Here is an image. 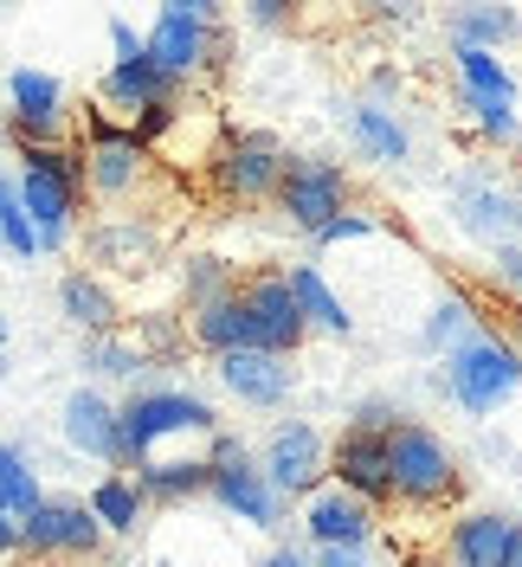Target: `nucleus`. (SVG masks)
Wrapping results in <instances>:
<instances>
[{
    "instance_id": "obj_14",
    "label": "nucleus",
    "mask_w": 522,
    "mask_h": 567,
    "mask_svg": "<svg viewBox=\"0 0 522 567\" xmlns=\"http://www.w3.org/2000/svg\"><path fill=\"white\" fill-rule=\"evenodd\" d=\"M174 91H181V78L162 71L149 52H142V59H116L110 78H104V97L116 110H130V130H136V116H149V110H168Z\"/></svg>"
},
{
    "instance_id": "obj_31",
    "label": "nucleus",
    "mask_w": 522,
    "mask_h": 567,
    "mask_svg": "<svg viewBox=\"0 0 522 567\" xmlns=\"http://www.w3.org/2000/svg\"><path fill=\"white\" fill-rule=\"evenodd\" d=\"M226 297H239L233 271L219 258H194L187 265V310H207V303H226Z\"/></svg>"
},
{
    "instance_id": "obj_8",
    "label": "nucleus",
    "mask_w": 522,
    "mask_h": 567,
    "mask_svg": "<svg viewBox=\"0 0 522 567\" xmlns=\"http://www.w3.org/2000/svg\"><path fill=\"white\" fill-rule=\"evenodd\" d=\"M284 213L304 226V233H329L336 219H342V168L336 162H310V155H290V168H284Z\"/></svg>"
},
{
    "instance_id": "obj_40",
    "label": "nucleus",
    "mask_w": 522,
    "mask_h": 567,
    "mask_svg": "<svg viewBox=\"0 0 522 567\" xmlns=\"http://www.w3.org/2000/svg\"><path fill=\"white\" fill-rule=\"evenodd\" d=\"M419 567H458V561H419Z\"/></svg>"
},
{
    "instance_id": "obj_33",
    "label": "nucleus",
    "mask_w": 522,
    "mask_h": 567,
    "mask_svg": "<svg viewBox=\"0 0 522 567\" xmlns=\"http://www.w3.org/2000/svg\"><path fill=\"white\" fill-rule=\"evenodd\" d=\"M464 104H471V116H478L497 142L516 136V110H510V104H490V97H471V91H464Z\"/></svg>"
},
{
    "instance_id": "obj_23",
    "label": "nucleus",
    "mask_w": 522,
    "mask_h": 567,
    "mask_svg": "<svg viewBox=\"0 0 522 567\" xmlns=\"http://www.w3.org/2000/svg\"><path fill=\"white\" fill-rule=\"evenodd\" d=\"M213 458H162V464H142L136 484L149 496H194V491H213Z\"/></svg>"
},
{
    "instance_id": "obj_34",
    "label": "nucleus",
    "mask_w": 522,
    "mask_h": 567,
    "mask_svg": "<svg viewBox=\"0 0 522 567\" xmlns=\"http://www.w3.org/2000/svg\"><path fill=\"white\" fill-rule=\"evenodd\" d=\"M361 233H375V219H361V213H342V219L323 233V246H336V239H361Z\"/></svg>"
},
{
    "instance_id": "obj_24",
    "label": "nucleus",
    "mask_w": 522,
    "mask_h": 567,
    "mask_svg": "<svg viewBox=\"0 0 522 567\" xmlns=\"http://www.w3.org/2000/svg\"><path fill=\"white\" fill-rule=\"evenodd\" d=\"M290 284H297V303H304L310 329L348 336V310H342V297H336V290L323 284V271H316V265H290Z\"/></svg>"
},
{
    "instance_id": "obj_10",
    "label": "nucleus",
    "mask_w": 522,
    "mask_h": 567,
    "mask_svg": "<svg viewBox=\"0 0 522 567\" xmlns=\"http://www.w3.org/2000/svg\"><path fill=\"white\" fill-rule=\"evenodd\" d=\"M336 484L342 491H355L361 503H387V496H400V484H393V445H387V432H342L336 439Z\"/></svg>"
},
{
    "instance_id": "obj_9",
    "label": "nucleus",
    "mask_w": 522,
    "mask_h": 567,
    "mask_svg": "<svg viewBox=\"0 0 522 567\" xmlns=\"http://www.w3.org/2000/svg\"><path fill=\"white\" fill-rule=\"evenodd\" d=\"M84 162H91V187L116 200V194H130V187L142 181V168H149V142H142L130 123H110V116L91 110V155H84Z\"/></svg>"
},
{
    "instance_id": "obj_7",
    "label": "nucleus",
    "mask_w": 522,
    "mask_h": 567,
    "mask_svg": "<svg viewBox=\"0 0 522 567\" xmlns=\"http://www.w3.org/2000/svg\"><path fill=\"white\" fill-rule=\"evenodd\" d=\"M245 303V349H265V354H290L297 342H304V329H310V317H304V303H297V284L290 278H252L239 290Z\"/></svg>"
},
{
    "instance_id": "obj_30",
    "label": "nucleus",
    "mask_w": 522,
    "mask_h": 567,
    "mask_svg": "<svg viewBox=\"0 0 522 567\" xmlns=\"http://www.w3.org/2000/svg\"><path fill=\"white\" fill-rule=\"evenodd\" d=\"M452 33H458V45L497 52V39L516 33V13H503V7H464V13H452Z\"/></svg>"
},
{
    "instance_id": "obj_26",
    "label": "nucleus",
    "mask_w": 522,
    "mask_h": 567,
    "mask_svg": "<svg viewBox=\"0 0 522 567\" xmlns=\"http://www.w3.org/2000/svg\"><path fill=\"white\" fill-rule=\"evenodd\" d=\"M142 503H149V491L130 484V477H104V484L91 491V509H98V523H104L110 535H136Z\"/></svg>"
},
{
    "instance_id": "obj_11",
    "label": "nucleus",
    "mask_w": 522,
    "mask_h": 567,
    "mask_svg": "<svg viewBox=\"0 0 522 567\" xmlns=\"http://www.w3.org/2000/svg\"><path fill=\"white\" fill-rule=\"evenodd\" d=\"M213 496H219L233 516L258 523V529H278V516H284V491L258 471V464H245L239 439L226 445V458H219V471H213Z\"/></svg>"
},
{
    "instance_id": "obj_4",
    "label": "nucleus",
    "mask_w": 522,
    "mask_h": 567,
    "mask_svg": "<svg viewBox=\"0 0 522 567\" xmlns=\"http://www.w3.org/2000/svg\"><path fill=\"white\" fill-rule=\"evenodd\" d=\"M213 45H219V13H213V0H174L155 13V27H149V59L174 78H194V71L213 59Z\"/></svg>"
},
{
    "instance_id": "obj_16",
    "label": "nucleus",
    "mask_w": 522,
    "mask_h": 567,
    "mask_svg": "<svg viewBox=\"0 0 522 567\" xmlns=\"http://www.w3.org/2000/svg\"><path fill=\"white\" fill-rule=\"evenodd\" d=\"M219 381L239 393L245 406H278L290 393V361L265 354V349H233V354H219Z\"/></svg>"
},
{
    "instance_id": "obj_6",
    "label": "nucleus",
    "mask_w": 522,
    "mask_h": 567,
    "mask_svg": "<svg viewBox=\"0 0 522 567\" xmlns=\"http://www.w3.org/2000/svg\"><path fill=\"white\" fill-rule=\"evenodd\" d=\"M387 445H393V484H400L407 503H446V496L458 491L452 452H446L419 420H400L387 432Z\"/></svg>"
},
{
    "instance_id": "obj_35",
    "label": "nucleus",
    "mask_w": 522,
    "mask_h": 567,
    "mask_svg": "<svg viewBox=\"0 0 522 567\" xmlns=\"http://www.w3.org/2000/svg\"><path fill=\"white\" fill-rule=\"evenodd\" d=\"M316 567H361V555H355V548H323Z\"/></svg>"
},
{
    "instance_id": "obj_15",
    "label": "nucleus",
    "mask_w": 522,
    "mask_h": 567,
    "mask_svg": "<svg viewBox=\"0 0 522 567\" xmlns=\"http://www.w3.org/2000/svg\"><path fill=\"white\" fill-rule=\"evenodd\" d=\"M65 439L84 452V458H104V464L130 458V452H123V413L91 388H78L65 400Z\"/></svg>"
},
{
    "instance_id": "obj_25",
    "label": "nucleus",
    "mask_w": 522,
    "mask_h": 567,
    "mask_svg": "<svg viewBox=\"0 0 522 567\" xmlns=\"http://www.w3.org/2000/svg\"><path fill=\"white\" fill-rule=\"evenodd\" d=\"M348 130H355V142H361L375 162H407V130H400L381 104H355L348 110Z\"/></svg>"
},
{
    "instance_id": "obj_32",
    "label": "nucleus",
    "mask_w": 522,
    "mask_h": 567,
    "mask_svg": "<svg viewBox=\"0 0 522 567\" xmlns=\"http://www.w3.org/2000/svg\"><path fill=\"white\" fill-rule=\"evenodd\" d=\"M471 336H478V329H471V303H464V297H458V290H446V297H439V310H432V322H426V342H471Z\"/></svg>"
},
{
    "instance_id": "obj_37",
    "label": "nucleus",
    "mask_w": 522,
    "mask_h": 567,
    "mask_svg": "<svg viewBox=\"0 0 522 567\" xmlns=\"http://www.w3.org/2000/svg\"><path fill=\"white\" fill-rule=\"evenodd\" d=\"M252 20H284V0H252Z\"/></svg>"
},
{
    "instance_id": "obj_21",
    "label": "nucleus",
    "mask_w": 522,
    "mask_h": 567,
    "mask_svg": "<svg viewBox=\"0 0 522 567\" xmlns=\"http://www.w3.org/2000/svg\"><path fill=\"white\" fill-rule=\"evenodd\" d=\"M458 213H464V226H471L478 239H497V251L522 233V200L497 194L490 181H458Z\"/></svg>"
},
{
    "instance_id": "obj_1",
    "label": "nucleus",
    "mask_w": 522,
    "mask_h": 567,
    "mask_svg": "<svg viewBox=\"0 0 522 567\" xmlns=\"http://www.w3.org/2000/svg\"><path fill=\"white\" fill-rule=\"evenodd\" d=\"M13 181H20V200H27V213H33L45 251L65 246L71 213H78V194H84L91 168H78V155H65V148H20Z\"/></svg>"
},
{
    "instance_id": "obj_2",
    "label": "nucleus",
    "mask_w": 522,
    "mask_h": 567,
    "mask_svg": "<svg viewBox=\"0 0 522 567\" xmlns=\"http://www.w3.org/2000/svg\"><path fill=\"white\" fill-rule=\"evenodd\" d=\"M522 381V349L516 336H497V329H478L471 342H458L446 354V388L464 413H490V406H503Z\"/></svg>"
},
{
    "instance_id": "obj_22",
    "label": "nucleus",
    "mask_w": 522,
    "mask_h": 567,
    "mask_svg": "<svg viewBox=\"0 0 522 567\" xmlns=\"http://www.w3.org/2000/svg\"><path fill=\"white\" fill-rule=\"evenodd\" d=\"M59 303H65V317L98 342V336H116L123 329V317H116V297H110L104 284L91 278V271H71L65 284H59Z\"/></svg>"
},
{
    "instance_id": "obj_29",
    "label": "nucleus",
    "mask_w": 522,
    "mask_h": 567,
    "mask_svg": "<svg viewBox=\"0 0 522 567\" xmlns=\"http://www.w3.org/2000/svg\"><path fill=\"white\" fill-rule=\"evenodd\" d=\"M0 233H7V251H13V258H39V251H45L33 213L20 200V181H7V194H0Z\"/></svg>"
},
{
    "instance_id": "obj_36",
    "label": "nucleus",
    "mask_w": 522,
    "mask_h": 567,
    "mask_svg": "<svg viewBox=\"0 0 522 567\" xmlns=\"http://www.w3.org/2000/svg\"><path fill=\"white\" fill-rule=\"evenodd\" d=\"M497 265H503V278H510V284H522V251L503 246V251H497Z\"/></svg>"
},
{
    "instance_id": "obj_3",
    "label": "nucleus",
    "mask_w": 522,
    "mask_h": 567,
    "mask_svg": "<svg viewBox=\"0 0 522 567\" xmlns=\"http://www.w3.org/2000/svg\"><path fill=\"white\" fill-rule=\"evenodd\" d=\"M219 439V420H213L207 400H194V393H136L130 406H123V452L136 464L155 458V445L162 439Z\"/></svg>"
},
{
    "instance_id": "obj_13",
    "label": "nucleus",
    "mask_w": 522,
    "mask_h": 567,
    "mask_svg": "<svg viewBox=\"0 0 522 567\" xmlns=\"http://www.w3.org/2000/svg\"><path fill=\"white\" fill-rule=\"evenodd\" d=\"M104 542V523L91 503H45L27 523V548L33 555H91Z\"/></svg>"
},
{
    "instance_id": "obj_18",
    "label": "nucleus",
    "mask_w": 522,
    "mask_h": 567,
    "mask_svg": "<svg viewBox=\"0 0 522 567\" xmlns=\"http://www.w3.org/2000/svg\"><path fill=\"white\" fill-rule=\"evenodd\" d=\"M265 477L284 496H304L323 477V439H316L310 425H278L272 432V452H265Z\"/></svg>"
},
{
    "instance_id": "obj_12",
    "label": "nucleus",
    "mask_w": 522,
    "mask_h": 567,
    "mask_svg": "<svg viewBox=\"0 0 522 567\" xmlns=\"http://www.w3.org/2000/svg\"><path fill=\"white\" fill-rule=\"evenodd\" d=\"M7 97H13V136L20 148H59V78L52 71L20 65L7 78Z\"/></svg>"
},
{
    "instance_id": "obj_17",
    "label": "nucleus",
    "mask_w": 522,
    "mask_h": 567,
    "mask_svg": "<svg viewBox=\"0 0 522 567\" xmlns=\"http://www.w3.org/2000/svg\"><path fill=\"white\" fill-rule=\"evenodd\" d=\"M310 535H316V548H361L368 535H375V503H361L355 491H323L310 503Z\"/></svg>"
},
{
    "instance_id": "obj_27",
    "label": "nucleus",
    "mask_w": 522,
    "mask_h": 567,
    "mask_svg": "<svg viewBox=\"0 0 522 567\" xmlns=\"http://www.w3.org/2000/svg\"><path fill=\"white\" fill-rule=\"evenodd\" d=\"M458 71H464V91H471V97L516 104V84H510V71H503L497 52H484V45H458Z\"/></svg>"
},
{
    "instance_id": "obj_28",
    "label": "nucleus",
    "mask_w": 522,
    "mask_h": 567,
    "mask_svg": "<svg viewBox=\"0 0 522 567\" xmlns=\"http://www.w3.org/2000/svg\"><path fill=\"white\" fill-rule=\"evenodd\" d=\"M194 342H201V349H213V354L245 349V303H239V297L194 310Z\"/></svg>"
},
{
    "instance_id": "obj_5",
    "label": "nucleus",
    "mask_w": 522,
    "mask_h": 567,
    "mask_svg": "<svg viewBox=\"0 0 522 567\" xmlns=\"http://www.w3.org/2000/svg\"><path fill=\"white\" fill-rule=\"evenodd\" d=\"M284 168H290V155L278 148V136L239 130V136H226L219 162H213V187L226 200H265V194H284Z\"/></svg>"
},
{
    "instance_id": "obj_20",
    "label": "nucleus",
    "mask_w": 522,
    "mask_h": 567,
    "mask_svg": "<svg viewBox=\"0 0 522 567\" xmlns=\"http://www.w3.org/2000/svg\"><path fill=\"white\" fill-rule=\"evenodd\" d=\"M516 523L497 516V509H478V516H458L452 523V561L458 567H503L510 548H516Z\"/></svg>"
},
{
    "instance_id": "obj_19",
    "label": "nucleus",
    "mask_w": 522,
    "mask_h": 567,
    "mask_svg": "<svg viewBox=\"0 0 522 567\" xmlns=\"http://www.w3.org/2000/svg\"><path fill=\"white\" fill-rule=\"evenodd\" d=\"M84 251H91V265H110V271H149L155 258H162V233L155 226H136V219H110V226H98L91 239H84Z\"/></svg>"
},
{
    "instance_id": "obj_38",
    "label": "nucleus",
    "mask_w": 522,
    "mask_h": 567,
    "mask_svg": "<svg viewBox=\"0 0 522 567\" xmlns=\"http://www.w3.org/2000/svg\"><path fill=\"white\" fill-rule=\"evenodd\" d=\"M258 567H310V561H304V555H290V548H278V555H265Z\"/></svg>"
},
{
    "instance_id": "obj_39",
    "label": "nucleus",
    "mask_w": 522,
    "mask_h": 567,
    "mask_svg": "<svg viewBox=\"0 0 522 567\" xmlns=\"http://www.w3.org/2000/svg\"><path fill=\"white\" fill-rule=\"evenodd\" d=\"M503 567H522V535H516V548H510V561H503Z\"/></svg>"
}]
</instances>
